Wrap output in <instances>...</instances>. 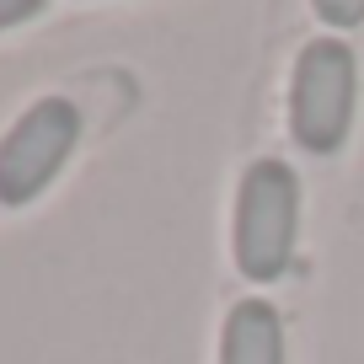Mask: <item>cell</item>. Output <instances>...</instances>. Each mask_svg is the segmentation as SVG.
I'll list each match as a JSON object with an SVG mask.
<instances>
[{"label": "cell", "instance_id": "obj_1", "mask_svg": "<svg viewBox=\"0 0 364 364\" xmlns=\"http://www.w3.org/2000/svg\"><path fill=\"white\" fill-rule=\"evenodd\" d=\"M300 230V182L284 161H252L236 188V268L252 284H273L289 268Z\"/></svg>", "mask_w": 364, "mask_h": 364}, {"label": "cell", "instance_id": "obj_3", "mask_svg": "<svg viewBox=\"0 0 364 364\" xmlns=\"http://www.w3.org/2000/svg\"><path fill=\"white\" fill-rule=\"evenodd\" d=\"M80 139V107L70 97H43L33 102L0 139V204H33L48 182L59 177V166L70 161Z\"/></svg>", "mask_w": 364, "mask_h": 364}, {"label": "cell", "instance_id": "obj_2", "mask_svg": "<svg viewBox=\"0 0 364 364\" xmlns=\"http://www.w3.org/2000/svg\"><path fill=\"white\" fill-rule=\"evenodd\" d=\"M353 97H359L353 48L338 38L306 43L295 59V80H289V134L311 156H338L353 124Z\"/></svg>", "mask_w": 364, "mask_h": 364}, {"label": "cell", "instance_id": "obj_5", "mask_svg": "<svg viewBox=\"0 0 364 364\" xmlns=\"http://www.w3.org/2000/svg\"><path fill=\"white\" fill-rule=\"evenodd\" d=\"M316 16L343 33V27H359L364 22V0H316Z\"/></svg>", "mask_w": 364, "mask_h": 364}, {"label": "cell", "instance_id": "obj_6", "mask_svg": "<svg viewBox=\"0 0 364 364\" xmlns=\"http://www.w3.org/2000/svg\"><path fill=\"white\" fill-rule=\"evenodd\" d=\"M43 6H48V0H0V33L16 27V22H33Z\"/></svg>", "mask_w": 364, "mask_h": 364}, {"label": "cell", "instance_id": "obj_4", "mask_svg": "<svg viewBox=\"0 0 364 364\" xmlns=\"http://www.w3.org/2000/svg\"><path fill=\"white\" fill-rule=\"evenodd\" d=\"M220 364H284V321L268 300L230 306L220 332Z\"/></svg>", "mask_w": 364, "mask_h": 364}]
</instances>
